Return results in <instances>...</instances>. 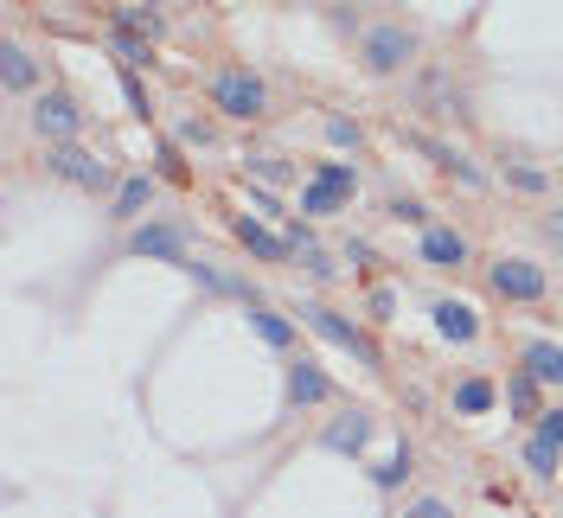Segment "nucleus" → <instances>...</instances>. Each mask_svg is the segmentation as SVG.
<instances>
[{
	"label": "nucleus",
	"instance_id": "f257e3e1",
	"mask_svg": "<svg viewBox=\"0 0 563 518\" xmlns=\"http://www.w3.org/2000/svg\"><path fill=\"white\" fill-rule=\"evenodd\" d=\"M211 109H224L231 122H256V115L269 109V90H263V77H250V70H218V77H211Z\"/></svg>",
	"mask_w": 563,
	"mask_h": 518
},
{
	"label": "nucleus",
	"instance_id": "f03ea898",
	"mask_svg": "<svg viewBox=\"0 0 563 518\" xmlns=\"http://www.w3.org/2000/svg\"><path fill=\"white\" fill-rule=\"evenodd\" d=\"M410 58H417V33H410V26L390 20V26H372V33H365V70H372V77H390V70H404Z\"/></svg>",
	"mask_w": 563,
	"mask_h": 518
},
{
	"label": "nucleus",
	"instance_id": "7ed1b4c3",
	"mask_svg": "<svg viewBox=\"0 0 563 518\" xmlns=\"http://www.w3.org/2000/svg\"><path fill=\"white\" fill-rule=\"evenodd\" d=\"M33 129L52 147H65V141H77V129H84V109H77V97H65V90H38L33 103Z\"/></svg>",
	"mask_w": 563,
	"mask_h": 518
},
{
	"label": "nucleus",
	"instance_id": "20e7f679",
	"mask_svg": "<svg viewBox=\"0 0 563 518\" xmlns=\"http://www.w3.org/2000/svg\"><path fill=\"white\" fill-rule=\"evenodd\" d=\"M301 320L314 327L320 340H333V345H346V352H358L365 365H378V345L358 333V320H346V313H333V308H320V301H301Z\"/></svg>",
	"mask_w": 563,
	"mask_h": 518
},
{
	"label": "nucleus",
	"instance_id": "39448f33",
	"mask_svg": "<svg viewBox=\"0 0 563 518\" xmlns=\"http://www.w3.org/2000/svg\"><path fill=\"white\" fill-rule=\"evenodd\" d=\"M45 167L58 173V179H70V186H84V192H103V186H109V167L90 154V147H77V141L52 147V154H45Z\"/></svg>",
	"mask_w": 563,
	"mask_h": 518
},
{
	"label": "nucleus",
	"instance_id": "423d86ee",
	"mask_svg": "<svg viewBox=\"0 0 563 518\" xmlns=\"http://www.w3.org/2000/svg\"><path fill=\"white\" fill-rule=\"evenodd\" d=\"M493 295L499 301H544V269L526 256H499L493 263Z\"/></svg>",
	"mask_w": 563,
	"mask_h": 518
},
{
	"label": "nucleus",
	"instance_id": "0eeeda50",
	"mask_svg": "<svg viewBox=\"0 0 563 518\" xmlns=\"http://www.w3.org/2000/svg\"><path fill=\"white\" fill-rule=\"evenodd\" d=\"M135 256H154V263H179L186 269V238H179L174 224H141L135 238H129Z\"/></svg>",
	"mask_w": 563,
	"mask_h": 518
},
{
	"label": "nucleus",
	"instance_id": "6e6552de",
	"mask_svg": "<svg viewBox=\"0 0 563 518\" xmlns=\"http://www.w3.org/2000/svg\"><path fill=\"white\" fill-rule=\"evenodd\" d=\"M422 263H429V269H461V263H467V238L429 224V231H422Z\"/></svg>",
	"mask_w": 563,
	"mask_h": 518
},
{
	"label": "nucleus",
	"instance_id": "1a4fd4ad",
	"mask_svg": "<svg viewBox=\"0 0 563 518\" xmlns=\"http://www.w3.org/2000/svg\"><path fill=\"white\" fill-rule=\"evenodd\" d=\"M320 442H327L333 454H358L365 442H372V416H365V410H346V416H333Z\"/></svg>",
	"mask_w": 563,
	"mask_h": 518
},
{
	"label": "nucleus",
	"instance_id": "9d476101",
	"mask_svg": "<svg viewBox=\"0 0 563 518\" xmlns=\"http://www.w3.org/2000/svg\"><path fill=\"white\" fill-rule=\"evenodd\" d=\"M435 333H442V340H455V345H467L474 333H481V320H474L467 301H435Z\"/></svg>",
	"mask_w": 563,
	"mask_h": 518
},
{
	"label": "nucleus",
	"instance_id": "9b49d317",
	"mask_svg": "<svg viewBox=\"0 0 563 518\" xmlns=\"http://www.w3.org/2000/svg\"><path fill=\"white\" fill-rule=\"evenodd\" d=\"M288 397H295V404H327V397H333V384H327L320 365L301 359V365H288Z\"/></svg>",
	"mask_w": 563,
	"mask_h": 518
},
{
	"label": "nucleus",
	"instance_id": "f8f14e48",
	"mask_svg": "<svg viewBox=\"0 0 563 518\" xmlns=\"http://www.w3.org/2000/svg\"><path fill=\"white\" fill-rule=\"evenodd\" d=\"M0 77H7V90H33V84H38V65H33V52L7 38V45H0Z\"/></svg>",
	"mask_w": 563,
	"mask_h": 518
},
{
	"label": "nucleus",
	"instance_id": "ddd939ff",
	"mask_svg": "<svg viewBox=\"0 0 563 518\" xmlns=\"http://www.w3.org/2000/svg\"><path fill=\"white\" fill-rule=\"evenodd\" d=\"M238 243H244L250 256H263V263H288V243L276 231H263L256 218H238Z\"/></svg>",
	"mask_w": 563,
	"mask_h": 518
},
{
	"label": "nucleus",
	"instance_id": "4468645a",
	"mask_svg": "<svg viewBox=\"0 0 563 518\" xmlns=\"http://www.w3.org/2000/svg\"><path fill=\"white\" fill-rule=\"evenodd\" d=\"M526 372H531L538 384H563V345L531 340V345H526Z\"/></svg>",
	"mask_w": 563,
	"mask_h": 518
},
{
	"label": "nucleus",
	"instance_id": "2eb2a0df",
	"mask_svg": "<svg viewBox=\"0 0 563 518\" xmlns=\"http://www.w3.org/2000/svg\"><path fill=\"white\" fill-rule=\"evenodd\" d=\"M147 206H154V179H129V186L115 192V211H109V218H141Z\"/></svg>",
	"mask_w": 563,
	"mask_h": 518
},
{
	"label": "nucleus",
	"instance_id": "dca6fc26",
	"mask_svg": "<svg viewBox=\"0 0 563 518\" xmlns=\"http://www.w3.org/2000/svg\"><path fill=\"white\" fill-rule=\"evenodd\" d=\"M340 206H346V199H340L333 186H320V179H308V186H301V211H308V218H333Z\"/></svg>",
	"mask_w": 563,
	"mask_h": 518
},
{
	"label": "nucleus",
	"instance_id": "f3484780",
	"mask_svg": "<svg viewBox=\"0 0 563 518\" xmlns=\"http://www.w3.org/2000/svg\"><path fill=\"white\" fill-rule=\"evenodd\" d=\"M250 327L263 333V345H288V340H295V327H288L276 308H250Z\"/></svg>",
	"mask_w": 563,
	"mask_h": 518
},
{
	"label": "nucleus",
	"instance_id": "a211bd4d",
	"mask_svg": "<svg viewBox=\"0 0 563 518\" xmlns=\"http://www.w3.org/2000/svg\"><path fill=\"white\" fill-rule=\"evenodd\" d=\"M455 410H461V416H481V410H493V384H487V378H467V384H455Z\"/></svg>",
	"mask_w": 563,
	"mask_h": 518
},
{
	"label": "nucleus",
	"instance_id": "6ab92c4d",
	"mask_svg": "<svg viewBox=\"0 0 563 518\" xmlns=\"http://www.w3.org/2000/svg\"><path fill=\"white\" fill-rule=\"evenodd\" d=\"M558 461H563V449H551L544 436H531V442H526V467L538 474V481H551V474H558Z\"/></svg>",
	"mask_w": 563,
	"mask_h": 518
},
{
	"label": "nucleus",
	"instance_id": "aec40b11",
	"mask_svg": "<svg viewBox=\"0 0 563 518\" xmlns=\"http://www.w3.org/2000/svg\"><path fill=\"white\" fill-rule=\"evenodd\" d=\"M109 38H115V58H122V65H147V58H154V45L141 33H129V26H115Z\"/></svg>",
	"mask_w": 563,
	"mask_h": 518
},
{
	"label": "nucleus",
	"instance_id": "412c9836",
	"mask_svg": "<svg viewBox=\"0 0 563 518\" xmlns=\"http://www.w3.org/2000/svg\"><path fill=\"white\" fill-rule=\"evenodd\" d=\"M314 179H320V186H333L340 199H352V192H358V167H346V161H327Z\"/></svg>",
	"mask_w": 563,
	"mask_h": 518
},
{
	"label": "nucleus",
	"instance_id": "4be33fe9",
	"mask_svg": "<svg viewBox=\"0 0 563 518\" xmlns=\"http://www.w3.org/2000/svg\"><path fill=\"white\" fill-rule=\"evenodd\" d=\"M506 404H512V410H538V378H531V372H519V378L506 384Z\"/></svg>",
	"mask_w": 563,
	"mask_h": 518
},
{
	"label": "nucleus",
	"instance_id": "5701e85b",
	"mask_svg": "<svg viewBox=\"0 0 563 518\" xmlns=\"http://www.w3.org/2000/svg\"><path fill=\"white\" fill-rule=\"evenodd\" d=\"M327 141H333V147H358V122H346V115H327Z\"/></svg>",
	"mask_w": 563,
	"mask_h": 518
},
{
	"label": "nucleus",
	"instance_id": "b1692460",
	"mask_svg": "<svg viewBox=\"0 0 563 518\" xmlns=\"http://www.w3.org/2000/svg\"><path fill=\"white\" fill-rule=\"evenodd\" d=\"M531 436H544L551 449H563V410H538V429Z\"/></svg>",
	"mask_w": 563,
	"mask_h": 518
},
{
	"label": "nucleus",
	"instance_id": "393cba45",
	"mask_svg": "<svg viewBox=\"0 0 563 518\" xmlns=\"http://www.w3.org/2000/svg\"><path fill=\"white\" fill-rule=\"evenodd\" d=\"M404 474H410V449H397V454L385 461V467H378V486H397Z\"/></svg>",
	"mask_w": 563,
	"mask_h": 518
},
{
	"label": "nucleus",
	"instance_id": "a878e982",
	"mask_svg": "<svg viewBox=\"0 0 563 518\" xmlns=\"http://www.w3.org/2000/svg\"><path fill=\"white\" fill-rule=\"evenodd\" d=\"M250 167H256V179H269V186H282V179H288V167H282L276 154H256Z\"/></svg>",
	"mask_w": 563,
	"mask_h": 518
},
{
	"label": "nucleus",
	"instance_id": "bb28decb",
	"mask_svg": "<svg viewBox=\"0 0 563 518\" xmlns=\"http://www.w3.org/2000/svg\"><path fill=\"white\" fill-rule=\"evenodd\" d=\"M404 518H455L442 499H417V506H404Z\"/></svg>",
	"mask_w": 563,
	"mask_h": 518
},
{
	"label": "nucleus",
	"instance_id": "cd10ccee",
	"mask_svg": "<svg viewBox=\"0 0 563 518\" xmlns=\"http://www.w3.org/2000/svg\"><path fill=\"white\" fill-rule=\"evenodd\" d=\"M512 186H526V192H544V173H538V167H512Z\"/></svg>",
	"mask_w": 563,
	"mask_h": 518
},
{
	"label": "nucleus",
	"instance_id": "c85d7f7f",
	"mask_svg": "<svg viewBox=\"0 0 563 518\" xmlns=\"http://www.w3.org/2000/svg\"><path fill=\"white\" fill-rule=\"evenodd\" d=\"M179 141H192V147H206V141H211V129H206V122H179Z\"/></svg>",
	"mask_w": 563,
	"mask_h": 518
},
{
	"label": "nucleus",
	"instance_id": "c756f323",
	"mask_svg": "<svg viewBox=\"0 0 563 518\" xmlns=\"http://www.w3.org/2000/svg\"><path fill=\"white\" fill-rule=\"evenodd\" d=\"M544 231H551V243H563V211H551V218H544Z\"/></svg>",
	"mask_w": 563,
	"mask_h": 518
}]
</instances>
